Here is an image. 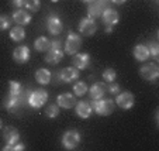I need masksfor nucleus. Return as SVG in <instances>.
<instances>
[{"label": "nucleus", "instance_id": "nucleus-1", "mask_svg": "<svg viewBox=\"0 0 159 151\" xmlns=\"http://www.w3.org/2000/svg\"><path fill=\"white\" fill-rule=\"evenodd\" d=\"M47 100H48V93L44 89H35V91L28 93V105L31 107L39 109L47 103Z\"/></svg>", "mask_w": 159, "mask_h": 151}, {"label": "nucleus", "instance_id": "nucleus-2", "mask_svg": "<svg viewBox=\"0 0 159 151\" xmlns=\"http://www.w3.org/2000/svg\"><path fill=\"white\" fill-rule=\"evenodd\" d=\"M93 107L99 116H108L114 110V102L111 99H97L93 103Z\"/></svg>", "mask_w": 159, "mask_h": 151}, {"label": "nucleus", "instance_id": "nucleus-3", "mask_svg": "<svg viewBox=\"0 0 159 151\" xmlns=\"http://www.w3.org/2000/svg\"><path fill=\"white\" fill-rule=\"evenodd\" d=\"M79 143H80V133H79L78 130L65 131V134L62 136V144L66 150H73V148H76Z\"/></svg>", "mask_w": 159, "mask_h": 151}, {"label": "nucleus", "instance_id": "nucleus-4", "mask_svg": "<svg viewBox=\"0 0 159 151\" xmlns=\"http://www.w3.org/2000/svg\"><path fill=\"white\" fill-rule=\"evenodd\" d=\"M82 47V40L78 34L75 33H69L68 38L65 42V52L69 55H75L79 51V48Z\"/></svg>", "mask_w": 159, "mask_h": 151}, {"label": "nucleus", "instance_id": "nucleus-5", "mask_svg": "<svg viewBox=\"0 0 159 151\" xmlns=\"http://www.w3.org/2000/svg\"><path fill=\"white\" fill-rule=\"evenodd\" d=\"M139 75L144 79H147V81H155L159 76V67L155 62L145 64V65L141 67V69H139Z\"/></svg>", "mask_w": 159, "mask_h": 151}, {"label": "nucleus", "instance_id": "nucleus-6", "mask_svg": "<svg viewBox=\"0 0 159 151\" xmlns=\"http://www.w3.org/2000/svg\"><path fill=\"white\" fill-rule=\"evenodd\" d=\"M79 31L87 37L93 35L97 31V24H96V21H94V18L86 17L83 20H80V23H79Z\"/></svg>", "mask_w": 159, "mask_h": 151}, {"label": "nucleus", "instance_id": "nucleus-7", "mask_svg": "<svg viewBox=\"0 0 159 151\" xmlns=\"http://www.w3.org/2000/svg\"><path fill=\"white\" fill-rule=\"evenodd\" d=\"M134 102H135L134 95L127 91L117 95V97H116V103L118 105V107H121V109H124V110L131 109L132 106H134Z\"/></svg>", "mask_w": 159, "mask_h": 151}, {"label": "nucleus", "instance_id": "nucleus-8", "mask_svg": "<svg viewBox=\"0 0 159 151\" xmlns=\"http://www.w3.org/2000/svg\"><path fill=\"white\" fill-rule=\"evenodd\" d=\"M62 28H63L62 21H61V18L58 17V16L51 14L48 18H47V30L49 31V34L58 35V34H61Z\"/></svg>", "mask_w": 159, "mask_h": 151}, {"label": "nucleus", "instance_id": "nucleus-9", "mask_svg": "<svg viewBox=\"0 0 159 151\" xmlns=\"http://www.w3.org/2000/svg\"><path fill=\"white\" fill-rule=\"evenodd\" d=\"M59 78L62 79V82H65V83H72L76 79H79V69L75 67H66L61 71Z\"/></svg>", "mask_w": 159, "mask_h": 151}, {"label": "nucleus", "instance_id": "nucleus-10", "mask_svg": "<svg viewBox=\"0 0 159 151\" xmlns=\"http://www.w3.org/2000/svg\"><path fill=\"white\" fill-rule=\"evenodd\" d=\"M3 139L7 144L13 145L17 141H20V133H18V130L16 127L7 126V127H4V130H3Z\"/></svg>", "mask_w": 159, "mask_h": 151}, {"label": "nucleus", "instance_id": "nucleus-11", "mask_svg": "<svg viewBox=\"0 0 159 151\" xmlns=\"http://www.w3.org/2000/svg\"><path fill=\"white\" fill-rule=\"evenodd\" d=\"M13 59L17 64H25L30 59V50L25 45H20L13 51Z\"/></svg>", "mask_w": 159, "mask_h": 151}, {"label": "nucleus", "instance_id": "nucleus-12", "mask_svg": "<svg viewBox=\"0 0 159 151\" xmlns=\"http://www.w3.org/2000/svg\"><path fill=\"white\" fill-rule=\"evenodd\" d=\"M4 107L9 110L10 113H14L20 109V106L23 105V97L18 95V96H13V95H9L6 100H4Z\"/></svg>", "mask_w": 159, "mask_h": 151}, {"label": "nucleus", "instance_id": "nucleus-13", "mask_svg": "<svg viewBox=\"0 0 159 151\" xmlns=\"http://www.w3.org/2000/svg\"><path fill=\"white\" fill-rule=\"evenodd\" d=\"M72 62H73V67L78 68V69H86L90 64V55L87 52H80V54L76 52Z\"/></svg>", "mask_w": 159, "mask_h": 151}, {"label": "nucleus", "instance_id": "nucleus-14", "mask_svg": "<svg viewBox=\"0 0 159 151\" xmlns=\"http://www.w3.org/2000/svg\"><path fill=\"white\" fill-rule=\"evenodd\" d=\"M57 102H58L59 107L70 109V107H73V106L76 105V97H75V95H72V93H62L58 96Z\"/></svg>", "mask_w": 159, "mask_h": 151}, {"label": "nucleus", "instance_id": "nucleus-15", "mask_svg": "<svg viewBox=\"0 0 159 151\" xmlns=\"http://www.w3.org/2000/svg\"><path fill=\"white\" fill-rule=\"evenodd\" d=\"M103 21H104L107 26H116L120 21V14H118L116 10H113V9H106V10H103Z\"/></svg>", "mask_w": 159, "mask_h": 151}, {"label": "nucleus", "instance_id": "nucleus-16", "mask_svg": "<svg viewBox=\"0 0 159 151\" xmlns=\"http://www.w3.org/2000/svg\"><path fill=\"white\" fill-rule=\"evenodd\" d=\"M13 20H14V23H17V26H27L31 23V14L23 9H18L13 14Z\"/></svg>", "mask_w": 159, "mask_h": 151}, {"label": "nucleus", "instance_id": "nucleus-17", "mask_svg": "<svg viewBox=\"0 0 159 151\" xmlns=\"http://www.w3.org/2000/svg\"><path fill=\"white\" fill-rule=\"evenodd\" d=\"M76 115L80 119H87L92 115V106L87 102H76Z\"/></svg>", "mask_w": 159, "mask_h": 151}, {"label": "nucleus", "instance_id": "nucleus-18", "mask_svg": "<svg viewBox=\"0 0 159 151\" xmlns=\"http://www.w3.org/2000/svg\"><path fill=\"white\" fill-rule=\"evenodd\" d=\"M63 58V51L62 50H48L47 52V57H45V61L51 65H57L58 62H61Z\"/></svg>", "mask_w": 159, "mask_h": 151}, {"label": "nucleus", "instance_id": "nucleus-19", "mask_svg": "<svg viewBox=\"0 0 159 151\" xmlns=\"http://www.w3.org/2000/svg\"><path fill=\"white\" fill-rule=\"evenodd\" d=\"M89 91H90V97L92 99H94V100L102 99L106 93V85L103 82H96Z\"/></svg>", "mask_w": 159, "mask_h": 151}, {"label": "nucleus", "instance_id": "nucleus-20", "mask_svg": "<svg viewBox=\"0 0 159 151\" xmlns=\"http://www.w3.org/2000/svg\"><path fill=\"white\" fill-rule=\"evenodd\" d=\"M103 9H104V7H103L99 2H96V0H94V2L89 3V6H87V17H90V18L102 17Z\"/></svg>", "mask_w": 159, "mask_h": 151}, {"label": "nucleus", "instance_id": "nucleus-21", "mask_svg": "<svg viewBox=\"0 0 159 151\" xmlns=\"http://www.w3.org/2000/svg\"><path fill=\"white\" fill-rule=\"evenodd\" d=\"M134 57L137 61H141V62H144V61H147L148 58H149V51H148V47L144 45V44H138V45L134 47Z\"/></svg>", "mask_w": 159, "mask_h": 151}, {"label": "nucleus", "instance_id": "nucleus-22", "mask_svg": "<svg viewBox=\"0 0 159 151\" xmlns=\"http://www.w3.org/2000/svg\"><path fill=\"white\" fill-rule=\"evenodd\" d=\"M35 79L39 85H48L51 82V72L47 68H41L35 72Z\"/></svg>", "mask_w": 159, "mask_h": 151}, {"label": "nucleus", "instance_id": "nucleus-23", "mask_svg": "<svg viewBox=\"0 0 159 151\" xmlns=\"http://www.w3.org/2000/svg\"><path fill=\"white\" fill-rule=\"evenodd\" d=\"M49 45H51V41H49L47 37H44V35L38 37V38L35 40V42H34L35 50L37 51H39V52H47L49 50Z\"/></svg>", "mask_w": 159, "mask_h": 151}, {"label": "nucleus", "instance_id": "nucleus-24", "mask_svg": "<svg viewBox=\"0 0 159 151\" xmlns=\"http://www.w3.org/2000/svg\"><path fill=\"white\" fill-rule=\"evenodd\" d=\"M10 38L13 40L14 42H20L25 38V31L24 28L21 27V26H16L10 30Z\"/></svg>", "mask_w": 159, "mask_h": 151}, {"label": "nucleus", "instance_id": "nucleus-25", "mask_svg": "<svg viewBox=\"0 0 159 151\" xmlns=\"http://www.w3.org/2000/svg\"><path fill=\"white\" fill-rule=\"evenodd\" d=\"M87 91H89V88H87L86 82H76L73 85V92L76 96H83V95H86Z\"/></svg>", "mask_w": 159, "mask_h": 151}, {"label": "nucleus", "instance_id": "nucleus-26", "mask_svg": "<svg viewBox=\"0 0 159 151\" xmlns=\"http://www.w3.org/2000/svg\"><path fill=\"white\" fill-rule=\"evenodd\" d=\"M45 115H47V117H49V119L58 117V115H59V107H58V105H55V103L48 105V107L45 110Z\"/></svg>", "mask_w": 159, "mask_h": 151}, {"label": "nucleus", "instance_id": "nucleus-27", "mask_svg": "<svg viewBox=\"0 0 159 151\" xmlns=\"http://www.w3.org/2000/svg\"><path fill=\"white\" fill-rule=\"evenodd\" d=\"M9 88H10V95H13V96H18V95H21V83L17 81H10L9 83Z\"/></svg>", "mask_w": 159, "mask_h": 151}, {"label": "nucleus", "instance_id": "nucleus-28", "mask_svg": "<svg viewBox=\"0 0 159 151\" xmlns=\"http://www.w3.org/2000/svg\"><path fill=\"white\" fill-rule=\"evenodd\" d=\"M148 51H149V57H152L155 61L159 59V45L156 41L151 42L149 45H148Z\"/></svg>", "mask_w": 159, "mask_h": 151}, {"label": "nucleus", "instance_id": "nucleus-29", "mask_svg": "<svg viewBox=\"0 0 159 151\" xmlns=\"http://www.w3.org/2000/svg\"><path fill=\"white\" fill-rule=\"evenodd\" d=\"M24 6L30 12H38L41 6V0H24Z\"/></svg>", "mask_w": 159, "mask_h": 151}, {"label": "nucleus", "instance_id": "nucleus-30", "mask_svg": "<svg viewBox=\"0 0 159 151\" xmlns=\"http://www.w3.org/2000/svg\"><path fill=\"white\" fill-rule=\"evenodd\" d=\"M117 78V72H116L113 68H107V69L103 72V79H106L107 82H114Z\"/></svg>", "mask_w": 159, "mask_h": 151}, {"label": "nucleus", "instance_id": "nucleus-31", "mask_svg": "<svg viewBox=\"0 0 159 151\" xmlns=\"http://www.w3.org/2000/svg\"><path fill=\"white\" fill-rule=\"evenodd\" d=\"M24 148H25V147H24V144H23V143L17 141L16 144H13V145L7 144L6 147H4V150H6V151H23Z\"/></svg>", "mask_w": 159, "mask_h": 151}, {"label": "nucleus", "instance_id": "nucleus-32", "mask_svg": "<svg viewBox=\"0 0 159 151\" xmlns=\"http://www.w3.org/2000/svg\"><path fill=\"white\" fill-rule=\"evenodd\" d=\"M10 18L7 17V16H0V31L3 30H7V28L10 27Z\"/></svg>", "mask_w": 159, "mask_h": 151}, {"label": "nucleus", "instance_id": "nucleus-33", "mask_svg": "<svg viewBox=\"0 0 159 151\" xmlns=\"http://www.w3.org/2000/svg\"><path fill=\"white\" fill-rule=\"evenodd\" d=\"M108 91H110V93L113 95H117L118 91H120V85L116 83V82H110V86H108Z\"/></svg>", "mask_w": 159, "mask_h": 151}, {"label": "nucleus", "instance_id": "nucleus-34", "mask_svg": "<svg viewBox=\"0 0 159 151\" xmlns=\"http://www.w3.org/2000/svg\"><path fill=\"white\" fill-rule=\"evenodd\" d=\"M61 40H54V41H51V45H49V50H59L61 48Z\"/></svg>", "mask_w": 159, "mask_h": 151}, {"label": "nucleus", "instance_id": "nucleus-35", "mask_svg": "<svg viewBox=\"0 0 159 151\" xmlns=\"http://www.w3.org/2000/svg\"><path fill=\"white\" fill-rule=\"evenodd\" d=\"M10 3H11V6L17 7V9H21V7L24 6V0H11Z\"/></svg>", "mask_w": 159, "mask_h": 151}, {"label": "nucleus", "instance_id": "nucleus-36", "mask_svg": "<svg viewBox=\"0 0 159 151\" xmlns=\"http://www.w3.org/2000/svg\"><path fill=\"white\" fill-rule=\"evenodd\" d=\"M97 2H99V3L102 4L103 7H106V6H107V4H108V0H97Z\"/></svg>", "mask_w": 159, "mask_h": 151}, {"label": "nucleus", "instance_id": "nucleus-37", "mask_svg": "<svg viewBox=\"0 0 159 151\" xmlns=\"http://www.w3.org/2000/svg\"><path fill=\"white\" fill-rule=\"evenodd\" d=\"M113 3H116V4H123V3H125L127 0H111Z\"/></svg>", "mask_w": 159, "mask_h": 151}, {"label": "nucleus", "instance_id": "nucleus-38", "mask_svg": "<svg viewBox=\"0 0 159 151\" xmlns=\"http://www.w3.org/2000/svg\"><path fill=\"white\" fill-rule=\"evenodd\" d=\"M104 31H106V33H111V31H113V26H107Z\"/></svg>", "mask_w": 159, "mask_h": 151}, {"label": "nucleus", "instance_id": "nucleus-39", "mask_svg": "<svg viewBox=\"0 0 159 151\" xmlns=\"http://www.w3.org/2000/svg\"><path fill=\"white\" fill-rule=\"evenodd\" d=\"M155 120H156V123H159V110L155 112Z\"/></svg>", "mask_w": 159, "mask_h": 151}, {"label": "nucleus", "instance_id": "nucleus-40", "mask_svg": "<svg viewBox=\"0 0 159 151\" xmlns=\"http://www.w3.org/2000/svg\"><path fill=\"white\" fill-rule=\"evenodd\" d=\"M83 2H84V3L89 4V3H92V2H94V0H83Z\"/></svg>", "mask_w": 159, "mask_h": 151}, {"label": "nucleus", "instance_id": "nucleus-41", "mask_svg": "<svg viewBox=\"0 0 159 151\" xmlns=\"http://www.w3.org/2000/svg\"><path fill=\"white\" fill-rule=\"evenodd\" d=\"M2 127H3V121H2V119H0V130H2Z\"/></svg>", "mask_w": 159, "mask_h": 151}, {"label": "nucleus", "instance_id": "nucleus-42", "mask_svg": "<svg viewBox=\"0 0 159 151\" xmlns=\"http://www.w3.org/2000/svg\"><path fill=\"white\" fill-rule=\"evenodd\" d=\"M51 2H54V3H57V2H59V0H51Z\"/></svg>", "mask_w": 159, "mask_h": 151}]
</instances>
